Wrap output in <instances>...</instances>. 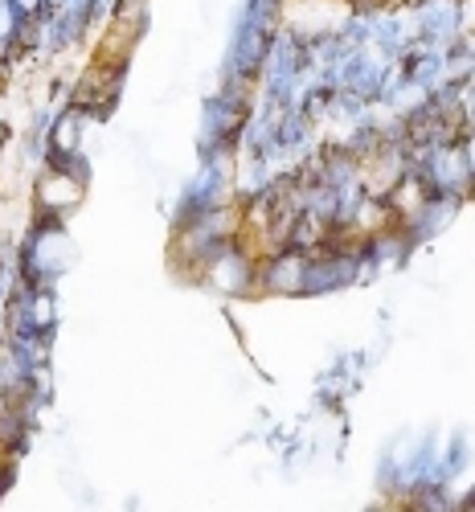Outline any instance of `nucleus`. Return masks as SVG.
Returning <instances> with one entry per match:
<instances>
[{
    "label": "nucleus",
    "instance_id": "nucleus-6",
    "mask_svg": "<svg viewBox=\"0 0 475 512\" xmlns=\"http://www.w3.org/2000/svg\"><path fill=\"white\" fill-rule=\"evenodd\" d=\"M54 320H58L54 295L37 287V291L29 295V328H33V332H50V328H54Z\"/></svg>",
    "mask_w": 475,
    "mask_h": 512
},
{
    "label": "nucleus",
    "instance_id": "nucleus-3",
    "mask_svg": "<svg viewBox=\"0 0 475 512\" xmlns=\"http://www.w3.org/2000/svg\"><path fill=\"white\" fill-rule=\"evenodd\" d=\"M308 267H312V254L308 250L283 246V250L271 254V259L258 263V291H271V295L308 291Z\"/></svg>",
    "mask_w": 475,
    "mask_h": 512
},
{
    "label": "nucleus",
    "instance_id": "nucleus-5",
    "mask_svg": "<svg viewBox=\"0 0 475 512\" xmlns=\"http://www.w3.org/2000/svg\"><path fill=\"white\" fill-rule=\"evenodd\" d=\"M78 144H82V111L70 107L50 127V160H74L78 156Z\"/></svg>",
    "mask_w": 475,
    "mask_h": 512
},
{
    "label": "nucleus",
    "instance_id": "nucleus-8",
    "mask_svg": "<svg viewBox=\"0 0 475 512\" xmlns=\"http://www.w3.org/2000/svg\"><path fill=\"white\" fill-rule=\"evenodd\" d=\"M13 5H17L21 17H37L41 13V0H13Z\"/></svg>",
    "mask_w": 475,
    "mask_h": 512
},
{
    "label": "nucleus",
    "instance_id": "nucleus-1",
    "mask_svg": "<svg viewBox=\"0 0 475 512\" xmlns=\"http://www.w3.org/2000/svg\"><path fill=\"white\" fill-rule=\"evenodd\" d=\"M82 193H86V168L78 164V156L74 160H50V173H41L37 193H33L37 213L46 222H58L82 201Z\"/></svg>",
    "mask_w": 475,
    "mask_h": 512
},
{
    "label": "nucleus",
    "instance_id": "nucleus-2",
    "mask_svg": "<svg viewBox=\"0 0 475 512\" xmlns=\"http://www.w3.org/2000/svg\"><path fill=\"white\" fill-rule=\"evenodd\" d=\"M197 275L209 287L226 291V295H250V291H258V263L250 259L242 246H230V242H222L218 250H213L209 259L201 263Z\"/></svg>",
    "mask_w": 475,
    "mask_h": 512
},
{
    "label": "nucleus",
    "instance_id": "nucleus-7",
    "mask_svg": "<svg viewBox=\"0 0 475 512\" xmlns=\"http://www.w3.org/2000/svg\"><path fill=\"white\" fill-rule=\"evenodd\" d=\"M21 13H17V5L13 0H0V41H17V33H21Z\"/></svg>",
    "mask_w": 475,
    "mask_h": 512
},
{
    "label": "nucleus",
    "instance_id": "nucleus-9",
    "mask_svg": "<svg viewBox=\"0 0 475 512\" xmlns=\"http://www.w3.org/2000/svg\"><path fill=\"white\" fill-rule=\"evenodd\" d=\"M463 160H467L471 177H475V132H467V144H463Z\"/></svg>",
    "mask_w": 475,
    "mask_h": 512
},
{
    "label": "nucleus",
    "instance_id": "nucleus-4",
    "mask_svg": "<svg viewBox=\"0 0 475 512\" xmlns=\"http://www.w3.org/2000/svg\"><path fill=\"white\" fill-rule=\"evenodd\" d=\"M74 263V242L58 222H46L29 246V275H62Z\"/></svg>",
    "mask_w": 475,
    "mask_h": 512
}]
</instances>
